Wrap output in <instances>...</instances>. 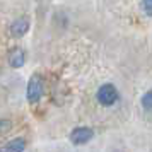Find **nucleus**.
<instances>
[{
	"label": "nucleus",
	"mask_w": 152,
	"mask_h": 152,
	"mask_svg": "<svg viewBox=\"0 0 152 152\" xmlns=\"http://www.w3.org/2000/svg\"><path fill=\"white\" fill-rule=\"evenodd\" d=\"M29 29V21L26 17H21V19H17V21L12 22V26H10V34L15 36V38H21L28 33Z\"/></svg>",
	"instance_id": "obj_4"
},
{
	"label": "nucleus",
	"mask_w": 152,
	"mask_h": 152,
	"mask_svg": "<svg viewBox=\"0 0 152 152\" xmlns=\"http://www.w3.org/2000/svg\"><path fill=\"white\" fill-rule=\"evenodd\" d=\"M9 62L10 65L14 67V69H21L24 62H26V55H24V51L21 48H14L10 51V55H9Z\"/></svg>",
	"instance_id": "obj_5"
},
{
	"label": "nucleus",
	"mask_w": 152,
	"mask_h": 152,
	"mask_svg": "<svg viewBox=\"0 0 152 152\" xmlns=\"http://www.w3.org/2000/svg\"><path fill=\"white\" fill-rule=\"evenodd\" d=\"M97 101L103 106H111L118 101V91L113 84H104L97 91Z\"/></svg>",
	"instance_id": "obj_1"
},
{
	"label": "nucleus",
	"mask_w": 152,
	"mask_h": 152,
	"mask_svg": "<svg viewBox=\"0 0 152 152\" xmlns=\"http://www.w3.org/2000/svg\"><path fill=\"white\" fill-rule=\"evenodd\" d=\"M142 106H144L145 110H152V91L145 92L144 96H142Z\"/></svg>",
	"instance_id": "obj_7"
},
{
	"label": "nucleus",
	"mask_w": 152,
	"mask_h": 152,
	"mask_svg": "<svg viewBox=\"0 0 152 152\" xmlns=\"http://www.w3.org/2000/svg\"><path fill=\"white\" fill-rule=\"evenodd\" d=\"M24 149H26V142H24L22 138H15L12 142H9V144L2 149V152H22Z\"/></svg>",
	"instance_id": "obj_6"
},
{
	"label": "nucleus",
	"mask_w": 152,
	"mask_h": 152,
	"mask_svg": "<svg viewBox=\"0 0 152 152\" xmlns=\"http://www.w3.org/2000/svg\"><path fill=\"white\" fill-rule=\"evenodd\" d=\"M41 96H43V80H41V77L33 75L31 79H29V84H28V99H29V103L39 101Z\"/></svg>",
	"instance_id": "obj_2"
},
{
	"label": "nucleus",
	"mask_w": 152,
	"mask_h": 152,
	"mask_svg": "<svg viewBox=\"0 0 152 152\" xmlns=\"http://www.w3.org/2000/svg\"><path fill=\"white\" fill-rule=\"evenodd\" d=\"M142 5H144L145 14L152 15V0H142Z\"/></svg>",
	"instance_id": "obj_8"
},
{
	"label": "nucleus",
	"mask_w": 152,
	"mask_h": 152,
	"mask_svg": "<svg viewBox=\"0 0 152 152\" xmlns=\"http://www.w3.org/2000/svg\"><path fill=\"white\" fill-rule=\"evenodd\" d=\"M94 137V132L87 128V126H80V128H75V130L70 133V140L74 145H82L87 144L91 138Z\"/></svg>",
	"instance_id": "obj_3"
}]
</instances>
